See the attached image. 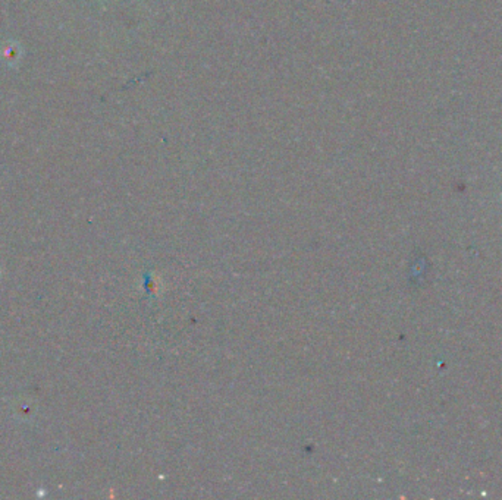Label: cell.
<instances>
[{"mask_svg": "<svg viewBox=\"0 0 502 500\" xmlns=\"http://www.w3.org/2000/svg\"><path fill=\"white\" fill-rule=\"evenodd\" d=\"M21 58V46L15 41H8L0 47V59L5 62L6 65L14 67L19 62Z\"/></svg>", "mask_w": 502, "mask_h": 500, "instance_id": "cell-1", "label": "cell"}]
</instances>
